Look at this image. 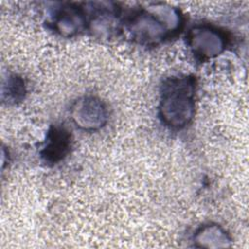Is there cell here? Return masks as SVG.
<instances>
[{"label":"cell","instance_id":"cell-2","mask_svg":"<svg viewBox=\"0 0 249 249\" xmlns=\"http://www.w3.org/2000/svg\"><path fill=\"white\" fill-rule=\"evenodd\" d=\"M196 79L193 76H172L160 87L159 116L171 129H181L189 124L196 110Z\"/></svg>","mask_w":249,"mask_h":249},{"label":"cell","instance_id":"cell-8","mask_svg":"<svg viewBox=\"0 0 249 249\" xmlns=\"http://www.w3.org/2000/svg\"><path fill=\"white\" fill-rule=\"evenodd\" d=\"M231 241L229 232L218 224L203 225L194 235L196 246L203 248L230 247Z\"/></svg>","mask_w":249,"mask_h":249},{"label":"cell","instance_id":"cell-3","mask_svg":"<svg viewBox=\"0 0 249 249\" xmlns=\"http://www.w3.org/2000/svg\"><path fill=\"white\" fill-rule=\"evenodd\" d=\"M187 44L196 58L208 60L218 56L226 50L228 37L219 27L200 23L189 30Z\"/></svg>","mask_w":249,"mask_h":249},{"label":"cell","instance_id":"cell-5","mask_svg":"<svg viewBox=\"0 0 249 249\" xmlns=\"http://www.w3.org/2000/svg\"><path fill=\"white\" fill-rule=\"evenodd\" d=\"M88 17V26L97 38H111L121 29V12L113 3H91ZM87 12V11H86Z\"/></svg>","mask_w":249,"mask_h":249},{"label":"cell","instance_id":"cell-9","mask_svg":"<svg viewBox=\"0 0 249 249\" xmlns=\"http://www.w3.org/2000/svg\"><path fill=\"white\" fill-rule=\"evenodd\" d=\"M3 95H8V100L18 101L25 93V87L23 81L17 76H12L8 80L7 86H3Z\"/></svg>","mask_w":249,"mask_h":249},{"label":"cell","instance_id":"cell-1","mask_svg":"<svg viewBox=\"0 0 249 249\" xmlns=\"http://www.w3.org/2000/svg\"><path fill=\"white\" fill-rule=\"evenodd\" d=\"M183 24V16L177 8L153 4L136 10L128 18L126 28L132 40L150 47L178 34Z\"/></svg>","mask_w":249,"mask_h":249},{"label":"cell","instance_id":"cell-7","mask_svg":"<svg viewBox=\"0 0 249 249\" xmlns=\"http://www.w3.org/2000/svg\"><path fill=\"white\" fill-rule=\"evenodd\" d=\"M71 148V135L62 126H52L46 137L45 145L40 152L42 159L48 163H57L63 160Z\"/></svg>","mask_w":249,"mask_h":249},{"label":"cell","instance_id":"cell-6","mask_svg":"<svg viewBox=\"0 0 249 249\" xmlns=\"http://www.w3.org/2000/svg\"><path fill=\"white\" fill-rule=\"evenodd\" d=\"M53 29L58 35L68 38L87 29L88 17L84 8L75 4H64L55 9L52 17Z\"/></svg>","mask_w":249,"mask_h":249},{"label":"cell","instance_id":"cell-4","mask_svg":"<svg viewBox=\"0 0 249 249\" xmlns=\"http://www.w3.org/2000/svg\"><path fill=\"white\" fill-rule=\"evenodd\" d=\"M72 122L77 127L86 131L102 128L108 121V109L105 103L93 95L78 98L70 107Z\"/></svg>","mask_w":249,"mask_h":249}]
</instances>
